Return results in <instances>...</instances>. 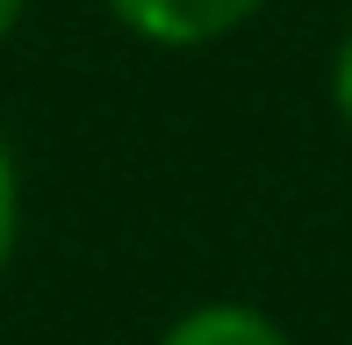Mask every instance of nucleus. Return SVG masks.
<instances>
[{"instance_id": "f257e3e1", "label": "nucleus", "mask_w": 352, "mask_h": 345, "mask_svg": "<svg viewBox=\"0 0 352 345\" xmlns=\"http://www.w3.org/2000/svg\"><path fill=\"white\" fill-rule=\"evenodd\" d=\"M108 14L151 51H209L245 22H259L266 0H108Z\"/></svg>"}, {"instance_id": "f03ea898", "label": "nucleus", "mask_w": 352, "mask_h": 345, "mask_svg": "<svg viewBox=\"0 0 352 345\" xmlns=\"http://www.w3.org/2000/svg\"><path fill=\"white\" fill-rule=\"evenodd\" d=\"M158 345H295V338L252 302H195L158 331Z\"/></svg>"}, {"instance_id": "7ed1b4c3", "label": "nucleus", "mask_w": 352, "mask_h": 345, "mask_svg": "<svg viewBox=\"0 0 352 345\" xmlns=\"http://www.w3.org/2000/svg\"><path fill=\"white\" fill-rule=\"evenodd\" d=\"M14 238H22V172H14V144L0 130V274L14 259Z\"/></svg>"}, {"instance_id": "20e7f679", "label": "nucleus", "mask_w": 352, "mask_h": 345, "mask_svg": "<svg viewBox=\"0 0 352 345\" xmlns=\"http://www.w3.org/2000/svg\"><path fill=\"white\" fill-rule=\"evenodd\" d=\"M331 108H338V122H345V137H352V29H345L338 58H331Z\"/></svg>"}, {"instance_id": "39448f33", "label": "nucleus", "mask_w": 352, "mask_h": 345, "mask_svg": "<svg viewBox=\"0 0 352 345\" xmlns=\"http://www.w3.org/2000/svg\"><path fill=\"white\" fill-rule=\"evenodd\" d=\"M22 14H29V0H0V43L22 29Z\"/></svg>"}]
</instances>
